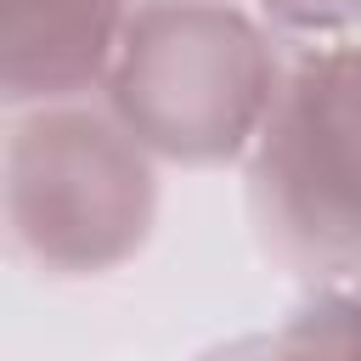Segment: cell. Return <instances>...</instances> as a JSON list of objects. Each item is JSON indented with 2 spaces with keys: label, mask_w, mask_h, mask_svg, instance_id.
Masks as SVG:
<instances>
[{
  "label": "cell",
  "mask_w": 361,
  "mask_h": 361,
  "mask_svg": "<svg viewBox=\"0 0 361 361\" xmlns=\"http://www.w3.org/2000/svg\"><path fill=\"white\" fill-rule=\"evenodd\" d=\"M259 102L248 34L214 11H158L130 51L124 107L169 147L231 141Z\"/></svg>",
  "instance_id": "obj_1"
},
{
  "label": "cell",
  "mask_w": 361,
  "mask_h": 361,
  "mask_svg": "<svg viewBox=\"0 0 361 361\" xmlns=\"http://www.w3.org/2000/svg\"><path fill=\"white\" fill-rule=\"evenodd\" d=\"M282 175L310 214L361 226V56L305 68L288 113Z\"/></svg>",
  "instance_id": "obj_2"
},
{
  "label": "cell",
  "mask_w": 361,
  "mask_h": 361,
  "mask_svg": "<svg viewBox=\"0 0 361 361\" xmlns=\"http://www.w3.org/2000/svg\"><path fill=\"white\" fill-rule=\"evenodd\" d=\"M107 0H6V73L11 85L79 79L107 39Z\"/></svg>",
  "instance_id": "obj_3"
}]
</instances>
